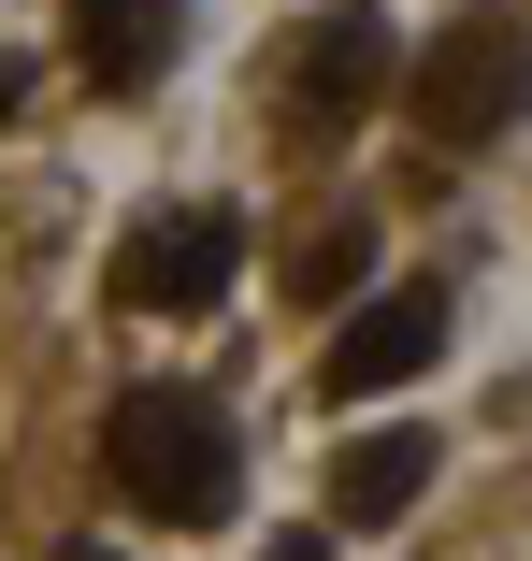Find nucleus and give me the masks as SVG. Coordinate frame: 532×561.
<instances>
[{
    "mask_svg": "<svg viewBox=\"0 0 532 561\" xmlns=\"http://www.w3.org/2000/svg\"><path fill=\"white\" fill-rule=\"evenodd\" d=\"M417 490H432V432L389 417V432H360L346 461H332V533H389Z\"/></svg>",
    "mask_w": 532,
    "mask_h": 561,
    "instance_id": "nucleus-7",
    "label": "nucleus"
},
{
    "mask_svg": "<svg viewBox=\"0 0 532 561\" xmlns=\"http://www.w3.org/2000/svg\"><path fill=\"white\" fill-rule=\"evenodd\" d=\"M58 561H116V547H101V533H72V547H58Z\"/></svg>",
    "mask_w": 532,
    "mask_h": 561,
    "instance_id": "nucleus-10",
    "label": "nucleus"
},
{
    "mask_svg": "<svg viewBox=\"0 0 532 561\" xmlns=\"http://www.w3.org/2000/svg\"><path fill=\"white\" fill-rule=\"evenodd\" d=\"M403 116L417 145H489L532 116V15H461L403 58Z\"/></svg>",
    "mask_w": 532,
    "mask_h": 561,
    "instance_id": "nucleus-2",
    "label": "nucleus"
},
{
    "mask_svg": "<svg viewBox=\"0 0 532 561\" xmlns=\"http://www.w3.org/2000/svg\"><path fill=\"white\" fill-rule=\"evenodd\" d=\"M432 346H447V288H389V302H360V317L332 331L316 389H332V403H374V389H403V375H432Z\"/></svg>",
    "mask_w": 532,
    "mask_h": 561,
    "instance_id": "nucleus-5",
    "label": "nucleus"
},
{
    "mask_svg": "<svg viewBox=\"0 0 532 561\" xmlns=\"http://www.w3.org/2000/svg\"><path fill=\"white\" fill-rule=\"evenodd\" d=\"M389 87H403V58H389V15H374V0H332V15H302V30H288L274 116H288L302 145H332V130H360V116H374Z\"/></svg>",
    "mask_w": 532,
    "mask_h": 561,
    "instance_id": "nucleus-3",
    "label": "nucleus"
},
{
    "mask_svg": "<svg viewBox=\"0 0 532 561\" xmlns=\"http://www.w3.org/2000/svg\"><path fill=\"white\" fill-rule=\"evenodd\" d=\"M360 260H374V231H316V245L288 260V288H302V302H346V288H360Z\"/></svg>",
    "mask_w": 532,
    "mask_h": 561,
    "instance_id": "nucleus-8",
    "label": "nucleus"
},
{
    "mask_svg": "<svg viewBox=\"0 0 532 561\" xmlns=\"http://www.w3.org/2000/svg\"><path fill=\"white\" fill-rule=\"evenodd\" d=\"M101 476H116V504H144L173 533H217L231 490H245V446H231V417L187 375H159V389H130L116 417H101Z\"/></svg>",
    "mask_w": 532,
    "mask_h": 561,
    "instance_id": "nucleus-1",
    "label": "nucleus"
},
{
    "mask_svg": "<svg viewBox=\"0 0 532 561\" xmlns=\"http://www.w3.org/2000/svg\"><path fill=\"white\" fill-rule=\"evenodd\" d=\"M231 274H245V216H231V202L130 216V245H116V302H130V317H217Z\"/></svg>",
    "mask_w": 532,
    "mask_h": 561,
    "instance_id": "nucleus-4",
    "label": "nucleus"
},
{
    "mask_svg": "<svg viewBox=\"0 0 532 561\" xmlns=\"http://www.w3.org/2000/svg\"><path fill=\"white\" fill-rule=\"evenodd\" d=\"M259 561H332V547H316V533H274V547H259Z\"/></svg>",
    "mask_w": 532,
    "mask_h": 561,
    "instance_id": "nucleus-9",
    "label": "nucleus"
},
{
    "mask_svg": "<svg viewBox=\"0 0 532 561\" xmlns=\"http://www.w3.org/2000/svg\"><path fill=\"white\" fill-rule=\"evenodd\" d=\"M72 72L101 101H130L173 72V0H72Z\"/></svg>",
    "mask_w": 532,
    "mask_h": 561,
    "instance_id": "nucleus-6",
    "label": "nucleus"
}]
</instances>
